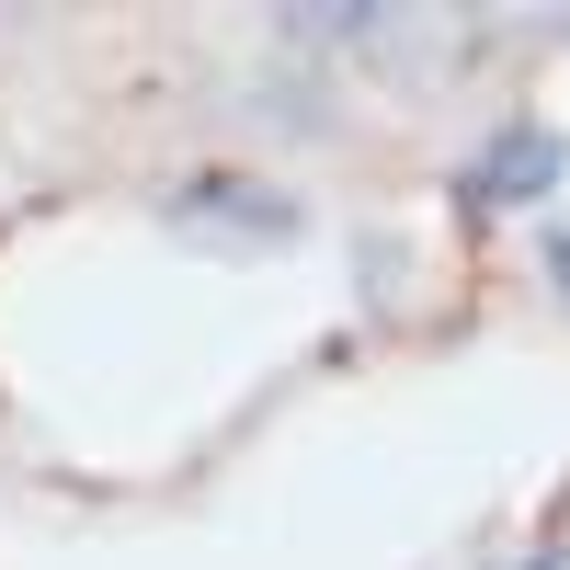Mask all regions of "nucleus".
I'll return each mask as SVG.
<instances>
[{"mask_svg":"<svg viewBox=\"0 0 570 570\" xmlns=\"http://www.w3.org/2000/svg\"><path fill=\"white\" fill-rule=\"evenodd\" d=\"M525 570H559V559H525Z\"/></svg>","mask_w":570,"mask_h":570,"instance_id":"nucleus-4","label":"nucleus"},{"mask_svg":"<svg viewBox=\"0 0 570 570\" xmlns=\"http://www.w3.org/2000/svg\"><path fill=\"white\" fill-rule=\"evenodd\" d=\"M559 160H570V149H559L548 126H502L491 149H480V160L456 171V206H468V217H502V206H537L548 183H559Z\"/></svg>","mask_w":570,"mask_h":570,"instance_id":"nucleus-2","label":"nucleus"},{"mask_svg":"<svg viewBox=\"0 0 570 570\" xmlns=\"http://www.w3.org/2000/svg\"><path fill=\"white\" fill-rule=\"evenodd\" d=\"M171 228H183V240H240V252H285V240H297V206H285L274 195V183H183V195H171Z\"/></svg>","mask_w":570,"mask_h":570,"instance_id":"nucleus-1","label":"nucleus"},{"mask_svg":"<svg viewBox=\"0 0 570 570\" xmlns=\"http://www.w3.org/2000/svg\"><path fill=\"white\" fill-rule=\"evenodd\" d=\"M548 285H559V297H570V228H559V240H548Z\"/></svg>","mask_w":570,"mask_h":570,"instance_id":"nucleus-3","label":"nucleus"}]
</instances>
